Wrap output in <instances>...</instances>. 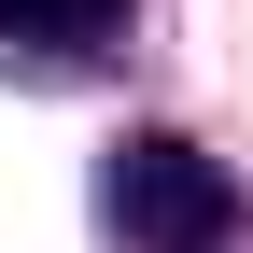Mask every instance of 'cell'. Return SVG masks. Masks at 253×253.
Here are the masks:
<instances>
[{
  "instance_id": "6da1fadb",
  "label": "cell",
  "mask_w": 253,
  "mask_h": 253,
  "mask_svg": "<svg viewBox=\"0 0 253 253\" xmlns=\"http://www.w3.org/2000/svg\"><path fill=\"white\" fill-rule=\"evenodd\" d=\"M99 225L113 253H239V169L183 126H126L99 155Z\"/></svg>"
},
{
  "instance_id": "7a4b0ae2",
  "label": "cell",
  "mask_w": 253,
  "mask_h": 253,
  "mask_svg": "<svg viewBox=\"0 0 253 253\" xmlns=\"http://www.w3.org/2000/svg\"><path fill=\"white\" fill-rule=\"evenodd\" d=\"M141 0H0V56H42V71H84V56L126 42Z\"/></svg>"
}]
</instances>
